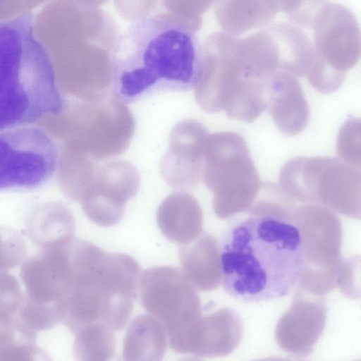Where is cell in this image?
Wrapping results in <instances>:
<instances>
[{"instance_id":"14","label":"cell","mask_w":361,"mask_h":361,"mask_svg":"<svg viewBox=\"0 0 361 361\" xmlns=\"http://www.w3.org/2000/svg\"><path fill=\"white\" fill-rule=\"evenodd\" d=\"M214 11L224 32L233 37L266 26L279 12L266 0H219Z\"/></svg>"},{"instance_id":"9","label":"cell","mask_w":361,"mask_h":361,"mask_svg":"<svg viewBox=\"0 0 361 361\" xmlns=\"http://www.w3.org/2000/svg\"><path fill=\"white\" fill-rule=\"evenodd\" d=\"M137 170L126 161H112L97 166L90 188L81 201L87 218L102 226L116 225L127 202L139 190Z\"/></svg>"},{"instance_id":"12","label":"cell","mask_w":361,"mask_h":361,"mask_svg":"<svg viewBox=\"0 0 361 361\" xmlns=\"http://www.w3.org/2000/svg\"><path fill=\"white\" fill-rule=\"evenodd\" d=\"M157 220L164 235L181 246L192 243L200 235L202 216L197 200L185 192L171 194L160 204Z\"/></svg>"},{"instance_id":"1","label":"cell","mask_w":361,"mask_h":361,"mask_svg":"<svg viewBox=\"0 0 361 361\" xmlns=\"http://www.w3.org/2000/svg\"><path fill=\"white\" fill-rule=\"evenodd\" d=\"M219 258L221 281L231 297L247 303L283 298L305 267L302 231L280 216L240 218L225 231Z\"/></svg>"},{"instance_id":"7","label":"cell","mask_w":361,"mask_h":361,"mask_svg":"<svg viewBox=\"0 0 361 361\" xmlns=\"http://www.w3.org/2000/svg\"><path fill=\"white\" fill-rule=\"evenodd\" d=\"M135 130L134 117L121 100L86 101L80 108L77 142L92 159H106L126 150Z\"/></svg>"},{"instance_id":"19","label":"cell","mask_w":361,"mask_h":361,"mask_svg":"<svg viewBox=\"0 0 361 361\" xmlns=\"http://www.w3.org/2000/svg\"><path fill=\"white\" fill-rule=\"evenodd\" d=\"M269 4H270L274 8H275L278 11L281 10L282 6L285 0H266Z\"/></svg>"},{"instance_id":"5","label":"cell","mask_w":361,"mask_h":361,"mask_svg":"<svg viewBox=\"0 0 361 361\" xmlns=\"http://www.w3.org/2000/svg\"><path fill=\"white\" fill-rule=\"evenodd\" d=\"M59 149L40 128L20 126L0 133V190L33 189L56 171Z\"/></svg>"},{"instance_id":"11","label":"cell","mask_w":361,"mask_h":361,"mask_svg":"<svg viewBox=\"0 0 361 361\" xmlns=\"http://www.w3.org/2000/svg\"><path fill=\"white\" fill-rule=\"evenodd\" d=\"M228 311L226 309L207 315L201 313L182 327L167 334L171 349L179 354L201 357L225 355L228 348Z\"/></svg>"},{"instance_id":"16","label":"cell","mask_w":361,"mask_h":361,"mask_svg":"<svg viewBox=\"0 0 361 361\" xmlns=\"http://www.w3.org/2000/svg\"><path fill=\"white\" fill-rule=\"evenodd\" d=\"M114 330L102 323H93L74 332L75 355L79 360L104 361L114 354Z\"/></svg>"},{"instance_id":"20","label":"cell","mask_w":361,"mask_h":361,"mask_svg":"<svg viewBox=\"0 0 361 361\" xmlns=\"http://www.w3.org/2000/svg\"><path fill=\"white\" fill-rule=\"evenodd\" d=\"M1 1V0H0Z\"/></svg>"},{"instance_id":"18","label":"cell","mask_w":361,"mask_h":361,"mask_svg":"<svg viewBox=\"0 0 361 361\" xmlns=\"http://www.w3.org/2000/svg\"><path fill=\"white\" fill-rule=\"evenodd\" d=\"M325 0H285L281 11L293 23L310 27Z\"/></svg>"},{"instance_id":"2","label":"cell","mask_w":361,"mask_h":361,"mask_svg":"<svg viewBox=\"0 0 361 361\" xmlns=\"http://www.w3.org/2000/svg\"><path fill=\"white\" fill-rule=\"evenodd\" d=\"M200 27L170 12L133 21L118 35L111 53L113 87L119 99L195 87L202 61L196 35Z\"/></svg>"},{"instance_id":"15","label":"cell","mask_w":361,"mask_h":361,"mask_svg":"<svg viewBox=\"0 0 361 361\" xmlns=\"http://www.w3.org/2000/svg\"><path fill=\"white\" fill-rule=\"evenodd\" d=\"M166 331L150 314L135 317L127 329L123 347L126 360H160L167 347Z\"/></svg>"},{"instance_id":"8","label":"cell","mask_w":361,"mask_h":361,"mask_svg":"<svg viewBox=\"0 0 361 361\" xmlns=\"http://www.w3.org/2000/svg\"><path fill=\"white\" fill-rule=\"evenodd\" d=\"M311 27L315 71H343L360 55V30L353 13L345 6L325 2L316 13Z\"/></svg>"},{"instance_id":"6","label":"cell","mask_w":361,"mask_h":361,"mask_svg":"<svg viewBox=\"0 0 361 361\" xmlns=\"http://www.w3.org/2000/svg\"><path fill=\"white\" fill-rule=\"evenodd\" d=\"M139 286L142 307L162 324L166 334L201 313L195 288L178 268L148 269L140 276Z\"/></svg>"},{"instance_id":"3","label":"cell","mask_w":361,"mask_h":361,"mask_svg":"<svg viewBox=\"0 0 361 361\" xmlns=\"http://www.w3.org/2000/svg\"><path fill=\"white\" fill-rule=\"evenodd\" d=\"M63 105L32 14L0 20V131L57 114Z\"/></svg>"},{"instance_id":"17","label":"cell","mask_w":361,"mask_h":361,"mask_svg":"<svg viewBox=\"0 0 361 361\" xmlns=\"http://www.w3.org/2000/svg\"><path fill=\"white\" fill-rule=\"evenodd\" d=\"M219 0H162L164 6L171 13L185 18L201 27L202 15Z\"/></svg>"},{"instance_id":"4","label":"cell","mask_w":361,"mask_h":361,"mask_svg":"<svg viewBox=\"0 0 361 361\" xmlns=\"http://www.w3.org/2000/svg\"><path fill=\"white\" fill-rule=\"evenodd\" d=\"M71 284L63 319L74 333L93 323L123 330L130 318L141 269L132 257L109 253L95 245L73 242Z\"/></svg>"},{"instance_id":"10","label":"cell","mask_w":361,"mask_h":361,"mask_svg":"<svg viewBox=\"0 0 361 361\" xmlns=\"http://www.w3.org/2000/svg\"><path fill=\"white\" fill-rule=\"evenodd\" d=\"M206 135L204 127L192 120L180 121L173 128L169 148L160 164L161 176L171 188L186 191L198 184Z\"/></svg>"},{"instance_id":"13","label":"cell","mask_w":361,"mask_h":361,"mask_svg":"<svg viewBox=\"0 0 361 361\" xmlns=\"http://www.w3.org/2000/svg\"><path fill=\"white\" fill-rule=\"evenodd\" d=\"M182 271L195 288L209 290L221 281L219 252L214 239L203 235L194 245L181 246Z\"/></svg>"}]
</instances>
